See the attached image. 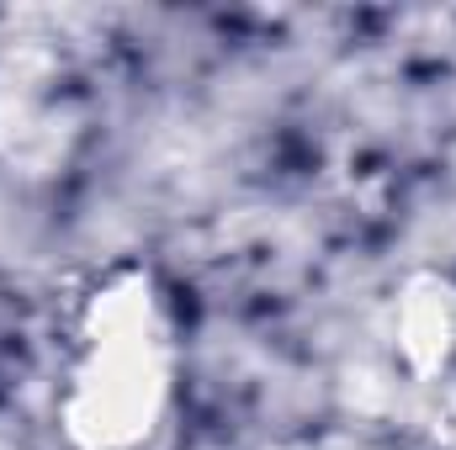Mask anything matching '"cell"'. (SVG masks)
<instances>
[{
    "instance_id": "cell-2",
    "label": "cell",
    "mask_w": 456,
    "mask_h": 450,
    "mask_svg": "<svg viewBox=\"0 0 456 450\" xmlns=\"http://www.w3.org/2000/svg\"><path fill=\"white\" fill-rule=\"evenodd\" d=\"M398 350L414 376L446 371L456 355V286L441 276H419L398 302Z\"/></svg>"
},
{
    "instance_id": "cell-1",
    "label": "cell",
    "mask_w": 456,
    "mask_h": 450,
    "mask_svg": "<svg viewBox=\"0 0 456 450\" xmlns=\"http://www.w3.org/2000/svg\"><path fill=\"white\" fill-rule=\"evenodd\" d=\"M170 392V334L143 270L112 276L86 318L64 387V430L80 450H133L154 435Z\"/></svg>"
}]
</instances>
